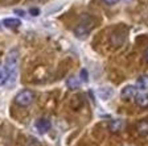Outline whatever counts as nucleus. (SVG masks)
I'll return each mask as SVG.
<instances>
[{
  "instance_id": "1",
  "label": "nucleus",
  "mask_w": 148,
  "mask_h": 146,
  "mask_svg": "<svg viewBox=\"0 0 148 146\" xmlns=\"http://www.w3.org/2000/svg\"><path fill=\"white\" fill-rule=\"evenodd\" d=\"M92 26H94V18L89 15H85L82 18H81V21L77 24L75 29H74V33L78 38H82V37H86L87 34L91 32Z\"/></svg>"
},
{
  "instance_id": "2",
  "label": "nucleus",
  "mask_w": 148,
  "mask_h": 146,
  "mask_svg": "<svg viewBox=\"0 0 148 146\" xmlns=\"http://www.w3.org/2000/svg\"><path fill=\"white\" fill-rule=\"evenodd\" d=\"M34 99V94L29 90H23L15 96V103L20 107H28L31 105Z\"/></svg>"
},
{
  "instance_id": "3",
  "label": "nucleus",
  "mask_w": 148,
  "mask_h": 146,
  "mask_svg": "<svg viewBox=\"0 0 148 146\" xmlns=\"http://www.w3.org/2000/svg\"><path fill=\"white\" fill-rule=\"evenodd\" d=\"M50 128H52V124H50V121L48 119H40V120H37L36 129L38 130V133L45 134L46 132L50 130Z\"/></svg>"
},
{
  "instance_id": "4",
  "label": "nucleus",
  "mask_w": 148,
  "mask_h": 146,
  "mask_svg": "<svg viewBox=\"0 0 148 146\" xmlns=\"http://www.w3.org/2000/svg\"><path fill=\"white\" fill-rule=\"evenodd\" d=\"M136 94H138V88H135L134 86H126L120 92V96L123 99H131V97H135Z\"/></svg>"
},
{
  "instance_id": "5",
  "label": "nucleus",
  "mask_w": 148,
  "mask_h": 146,
  "mask_svg": "<svg viewBox=\"0 0 148 146\" xmlns=\"http://www.w3.org/2000/svg\"><path fill=\"white\" fill-rule=\"evenodd\" d=\"M97 94H98L99 99H102V100H108V99L112 97L114 91H112L110 87H103V88H99L98 91H97Z\"/></svg>"
},
{
  "instance_id": "6",
  "label": "nucleus",
  "mask_w": 148,
  "mask_h": 146,
  "mask_svg": "<svg viewBox=\"0 0 148 146\" xmlns=\"http://www.w3.org/2000/svg\"><path fill=\"white\" fill-rule=\"evenodd\" d=\"M3 25L5 28H8V29H16V28H18L20 25H21V21L18 20V18H4L3 20Z\"/></svg>"
},
{
  "instance_id": "7",
  "label": "nucleus",
  "mask_w": 148,
  "mask_h": 146,
  "mask_svg": "<svg viewBox=\"0 0 148 146\" xmlns=\"http://www.w3.org/2000/svg\"><path fill=\"white\" fill-rule=\"evenodd\" d=\"M135 101L139 107L142 108H147L148 107V94H136Z\"/></svg>"
},
{
  "instance_id": "8",
  "label": "nucleus",
  "mask_w": 148,
  "mask_h": 146,
  "mask_svg": "<svg viewBox=\"0 0 148 146\" xmlns=\"http://www.w3.org/2000/svg\"><path fill=\"white\" fill-rule=\"evenodd\" d=\"M9 75H11V73H9L8 67L0 65V86L5 84L7 80H8V78H9Z\"/></svg>"
},
{
  "instance_id": "9",
  "label": "nucleus",
  "mask_w": 148,
  "mask_h": 146,
  "mask_svg": "<svg viewBox=\"0 0 148 146\" xmlns=\"http://www.w3.org/2000/svg\"><path fill=\"white\" fill-rule=\"evenodd\" d=\"M66 86H68V88H70V90H77V88H79L81 80L78 79L77 76H70V78L66 80Z\"/></svg>"
},
{
  "instance_id": "10",
  "label": "nucleus",
  "mask_w": 148,
  "mask_h": 146,
  "mask_svg": "<svg viewBox=\"0 0 148 146\" xmlns=\"http://www.w3.org/2000/svg\"><path fill=\"white\" fill-rule=\"evenodd\" d=\"M138 132L142 136H148V120H143L138 124Z\"/></svg>"
},
{
  "instance_id": "11",
  "label": "nucleus",
  "mask_w": 148,
  "mask_h": 146,
  "mask_svg": "<svg viewBox=\"0 0 148 146\" xmlns=\"http://www.w3.org/2000/svg\"><path fill=\"white\" fill-rule=\"evenodd\" d=\"M136 86L139 87V90H148V75H143L140 76L136 82Z\"/></svg>"
},
{
  "instance_id": "12",
  "label": "nucleus",
  "mask_w": 148,
  "mask_h": 146,
  "mask_svg": "<svg viewBox=\"0 0 148 146\" xmlns=\"http://www.w3.org/2000/svg\"><path fill=\"white\" fill-rule=\"evenodd\" d=\"M81 82H85V83L89 82V73H87V70H85V69L81 70Z\"/></svg>"
},
{
  "instance_id": "13",
  "label": "nucleus",
  "mask_w": 148,
  "mask_h": 146,
  "mask_svg": "<svg viewBox=\"0 0 148 146\" xmlns=\"http://www.w3.org/2000/svg\"><path fill=\"white\" fill-rule=\"evenodd\" d=\"M29 13H31L32 16H34V17H36V16H38V15H40V9H38V8H36V7H33V8H31V9H29Z\"/></svg>"
},
{
  "instance_id": "14",
  "label": "nucleus",
  "mask_w": 148,
  "mask_h": 146,
  "mask_svg": "<svg viewBox=\"0 0 148 146\" xmlns=\"http://www.w3.org/2000/svg\"><path fill=\"white\" fill-rule=\"evenodd\" d=\"M103 1H105L107 5H114V4H116L119 0H103Z\"/></svg>"
},
{
  "instance_id": "15",
  "label": "nucleus",
  "mask_w": 148,
  "mask_h": 146,
  "mask_svg": "<svg viewBox=\"0 0 148 146\" xmlns=\"http://www.w3.org/2000/svg\"><path fill=\"white\" fill-rule=\"evenodd\" d=\"M15 13H17V15L21 16V17H24V16H25V12H24V11H20V9H16Z\"/></svg>"
},
{
  "instance_id": "16",
  "label": "nucleus",
  "mask_w": 148,
  "mask_h": 146,
  "mask_svg": "<svg viewBox=\"0 0 148 146\" xmlns=\"http://www.w3.org/2000/svg\"><path fill=\"white\" fill-rule=\"evenodd\" d=\"M144 58H145V61L148 62V49L145 50V53H144Z\"/></svg>"
},
{
  "instance_id": "17",
  "label": "nucleus",
  "mask_w": 148,
  "mask_h": 146,
  "mask_svg": "<svg viewBox=\"0 0 148 146\" xmlns=\"http://www.w3.org/2000/svg\"><path fill=\"white\" fill-rule=\"evenodd\" d=\"M34 1H44V0H34Z\"/></svg>"
}]
</instances>
